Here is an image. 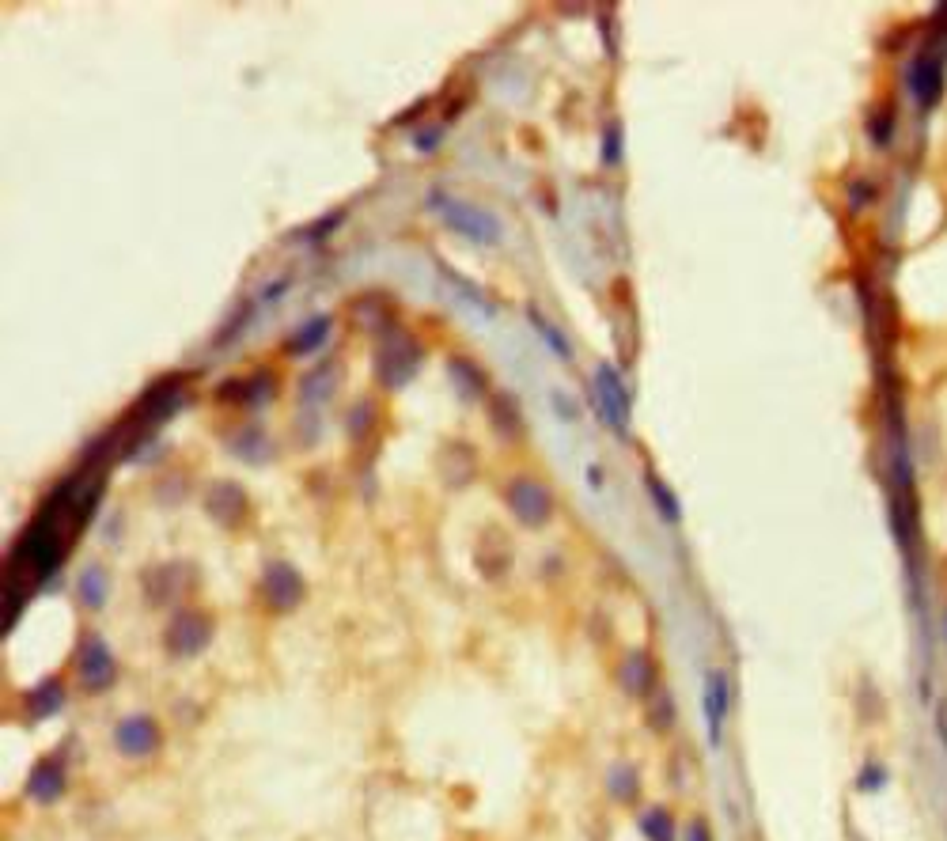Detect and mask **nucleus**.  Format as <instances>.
I'll use <instances>...</instances> for the list:
<instances>
[{
  "label": "nucleus",
  "mask_w": 947,
  "mask_h": 841,
  "mask_svg": "<svg viewBox=\"0 0 947 841\" xmlns=\"http://www.w3.org/2000/svg\"><path fill=\"white\" fill-rule=\"evenodd\" d=\"M591 406L603 417V425L618 436H629V417H633V391L626 387L622 372L614 364H599L591 379Z\"/></svg>",
  "instance_id": "39448f33"
},
{
  "label": "nucleus",
  "mask_w": 947,
  "mask_h": 841,
  "mask_svg": "<svg viewBox=\"0 0 947 841\" xmlns=\"http://www.w3.org/2000/svg\"><path fill=\"white\" fill-rule=\"evenodd\" d=\"M213 633L216 622L209 610L182 607L175 610V618L163 629V652L175 656V660H194V656H201L205 648L213 645Z\"/></svg>",
  "instance_id": "423d86ee"
},
{
  "label": "nucleus",
  "mask_w": 947,
  "mask_h": 841,
  "mask_svg": "<svg viewBox=\"0 0 947 841\" xmlns=\"http://www.w3.org/2000/svg\"><path fill=\"white\" fill-rule=\"evenodd\" d=\"M527 319H531V326H535L538 338H542L546 345H550V349H554V357H557V360H572V341L565 338V334H561V326H557L554 319H546V315H542L538 307H527Z\"/></svg>",
  "instance_id": "c756f323"
},
{
  "label": "nucleus",
  "mask_w": 947,
  "mask_h": 841,
  "mask_svg": "<svg viewBox=\"0 0 947 841\" xmlns=\"http://www.w3.org/2000/svg\"><path fill=\"white\" fill-rule=\"evenodd\" d=\"M637 826H641L644 841H679V826H675V815L667 807L637 811Z\"/></svg>",
  "instance_id": "bb28decb"
},
{
  "label": "nucleus",
  "mask_w": 947,
  "mask_h": 841,
  "mask_svg": "<svg viewBox=\"0 0 947 841\" xmlns=\"http://www.w3.org/2000/svg\"><path fill=\"white\" fill-rule=\"evenodd\" d=\"M429 213L440 216L444 228H451L455 235H463L466 243H474V247H497V243L504 239L501 216L482 209V205H474V201H466V197L447 194V190H432Z\"/></svg>",
  "instance_id": "7ed1b4c3"
},
{
  "label": "nucleus",
  "mask_w": 947,
  "mask_h": 841,
  "mask_svg": "<svg viewBox=\"0 0 947 841\" xmlns=\"http://www.w3.org/2000/svg\"><path fill=\"white\" fill-rule=\"evenodd\" d=\"M944 88H947V72H944V57L940 54H917L910 65H906V91H910L913 103L921 110L940 107Z\"/></svg>",
  "instance_id": "9b49d317"
},
{
  "label": "nucleus",
  "mask_w": 947,
  "mask_h": 841,
  "mask_svg": "<svg viewBox=\"0 0 947 841\" xmlns=\"http://www.w3.org/2000/svg\"><path fill=\"white\" fill-rule=\"evenodd\" d=\"M622 160V126H607L603 133V163H618Z\"/></svg>",
  "instance_id": "e433bc0d"
},
{
  "label": "nucleus",
  "mask_w": 947,
  "mask_h": 841,
  "mask_svg": "<svg viewBox=\"0 0 947 841\" xmlns=\"http://www.w3.org/2000/svg\"><path fill=\"white\" fill-rule=\"evenodd\" d=\"M334 387H338V360H319V364L300 379V402L315 410V406L334 398Z\"/></svg>",
  "instance_id": "4be33fe9"
},
{
  "label": "nucleus",
  "mask_w": 947,
  "mask_h": 841,
  "mask_svg": "<svg viewBox=\"0 0 947 841\" xmlns=\"http://www.w3.org/2000/svg\"><path fill=\"white\" fill-rule=\"evenodd\" d=\"M644 489H648V497H652V504H656V512H660L667 523H679V519H682L679 497H675V489L663 482L656 470H648V474H644Z\"/></svg>",
  "instance_id": "c85d7f7f"
},
{
  "label": "nucleus",
  "mask_w": 947,
  "mask_h": 841,
  "mask_svg": "<svg viewBox=\"0 0 947 841\" xmlns=\"http://www.w3.org/2000/svg\"><path fill=\"white\" fill-rule=\"evenodd\" d=\"M65 701H69V682L61 675H50L23 694V713H27V720H50L65 709Z\"/></svg>",
  "instance_id": "f3484780"
},
{
  "label": "nucleus",
  "mask_w": 947,
  "mask_h": 841,
  "mask_svg": "<svg viewBox=\"0 0 947 841\" xmlns=\"http://www.w3.org/2000/svg\"><path fill=\"white\" fill-rule=\"evenodd\" d=\"M550 402H554V406H561V413H565L561 421H576V406H572V402H569V398H565L561 391L550 394Z\"/></svg>",
  "instance_id": "79ce46f5"
},
{
  "label": "nucleus",
  "mask_w": 947,
  "mask_h": 841,
  "mask_svg": "<svg viewBox=\"0 0 947 841\" xmlns=\"http://www.w3.org/2000/svg\"><path fill=\"white\" fill-rule=\"evenodd\" d=\"M868 137H872V144H876V148H891V141H894V107L879 110V114H872V118H868Z\"/></svg>",
  "instance_id": "72a5a7b5"
},
{
  "label": "nucleus",
  "mask_w": 947,
  "mask_h": 841,
  "mask_svg": "<svg viewBox=\"0 0 947 841\" xmlns=\"http://www.w3.org/2000/svg\"><path fill=\"white\" fill-rule=\"evenodd\" d=\"M618 682H622V690H626L629 698L648 701L660 690V663H656L652 652L637 648V652H629L626 660L618 663Z\"/></svg>",
  "instance_id": "dca6fc26"
},
{
  "label": "nucleus",
  "mask_w": 947,
  "mask_h": 841,
  "mask_svg": "<svg viewBox=\"0 0 947 841\" xmlns=\"http://www.w3.org/2000/svg\"><path fill=\"white\" fill-rule=\"evenodd\" d=\"M372 425H376V406H372L368 398H360L357 406L349 410V417H345V432H349L353 440H364V436L372 432Z\"/></svg>",
  "instance_id": "473e14b6"
},
{
  "label": "nucleus",
  "mask_w": 947,
  "mask_h": 841,
  "mask_svg": "<svg viewBox=\"0 0 947 841\" xmlns=\"http://www.w3.org/2000/svg\"><path fill=\"white\" fill-rule=\"evenodd\" d=\"M944 629H947V610H944Z\"/></svg>",
  "instance_id": "c03bdc74"
},
{
  "label": "nucleus",
  "mask_w": 947,
  "mask_h": 841,
  "mask_svg": "<svg viewBox=\"0 0 947 841\" xmlns=\"http://www.w3.org/2000/svg\"><path fill=\"white\" fill-rule=\"evenodd\" d=\"M228 451H232L235 459H243V463L262 466L273 459V440H269L258 421H247L235 432H228Z\"/></svg>",
  "instance_id": "6ab92c4d"
},
{
  "label": "nucleus",
  "mask_w": 947,
  "mask_h": 841,
  "mask_svg": "<svg viewBox=\"0 0 947 841\" xmlns=\"http://www.w3.org/2000/svg\"><path fill=\"white\" fill-rule=\"evenodd\" d=\"M76 682L84 694H107L118 682V656L107 645V637L95 629H88L76 645Z\"/></svg>",
  "instance_id": "0eeeda50"
},
{
  "label": "nucleus",
  "mask_w": 947,
  "mask_h": 841,
  "mask_svg": "<svg viewBox=\"0 0 947 841\" xmlns=\"http://www.w3.org/2000/svg\"><path fill=\"white\" fill-rule=\"evenodd\" d=\"M334 334V315H315V319H304L292 334L285 338V353L288 357H315L322 345Z\"/></svg>",
  "instance_id": "aec40b11"
},
{
  "label": "nucleus",
  "mask_w": 947,
  "mask_h": 841,
  "mask_svg": "<svg viewBox=\"0 0 947 841\" xmlns=\"http://www.w3.org/2000/svg\"><path fill=\"white\" fill-rule=\"evenodd\" d=\"M489 425L501 432L504 440H516L519 432H523V413H519L512 394L493 391V398H489Z\"/></svg>",
  "instance_id": "393cba45"
},
{
  "label": "nucleus",
  "mask_w": 947,
  "mask_h": 841,
  "mask_svg": "<svg viewBox=\"0 0 947 841\" xmlns=\"http://www.w3.org/2000/svg\"><path fill=\"white\" fill-rule=\"evenodd\" d=\"M936 735H940V747L947 751V698L936 705Z\"/></svg>",
  "instance_id": "a19ab883"
},
{
  "label": "nucleus",
  "mask_w": 947,
  "mask_h": 841,
  "mask_svg": "<svg viewBox=\"0 0 947 841\" xmlns=\"http://www.w3.org/2000/svg\"><path fill=\"white\" fill-rule=\"evenodd\" d=\"M114 747L122 758H152L163 747V728L156 716L133 713L114 724Z\"/></svg>",
  "instance_id": "f8f14e48"
},
{
  "label": "nucleus",
  "mask_w": 947,
  "mask_h": 841,
  "mask_svg": "<svg viewBox=\"0 0 947 841\" xmlns=\"http://www.w3.org/2000/svg\"><path fill=\"white\" fill-rule=\"evenodd\" d=\"M447 372L455 379V391L463 394L466 402H474V398H482L489 391V379H485V372L470 357H451L447 360Z\"/></svg>",
  "instance_id": "b1692460"
},
{
  "label": "nucleus",
  "mask_w": 947,
  "mask_h": 841,
  "mask_svg": "<svg viewBox=\"0 0 947 841\" xmlns=\"http://www.w3.org/2000/svg\"><path fill=\"white\" fill-rule=\"evenodd\" d=\"M205 516L224 531H239L251 519V497L239 482H213L205 489Z\"/></svg>",
  "instance_id": "ddd939ff"
},
{
  "label": "nucleus",
  "mask_w": 947,
  "mask_h": 841,
  "mask_svg": "<svg viewBox=\"0 0 947 841\" xmlns=\"http://www.w3.org/2000/svg\"><path fill=\"white\" fill-rule=\"evenodd\" d=\"M425 364V345L413 338L402 323H387L376 334V353H372V372H376V383L387 387V391H402L410 387L413 376L421 372Z\"/></svg>",
  "instance_id": "f257e3e1"
},
{
  "label": "nucleus",
  "mask_w": 947,
  "mask_h": 841,
  "mask_svg": "<svg viewBox=\"0 0 947 841\" xmlns=\"http://www.w3.org/2000/svg\"><path fill=\"white\" fill-rule=\"evenodd\" d=\"M341 224H345V205L330 209V213H322L315 224H307L304 232H300V239H304V243H322V239H330V235L338 232Z\"/></svg>",
  "instance_id": "2f4dec72"
},
{
  "label": "nucleus",
  "mask_w": 947,
  "mask_h": 841,
  "mask_svg": "<svg viewBox=\"0 0 947 841\" xmlns=\"http://www.w3.org/2000/svg\"><path fill=\"white\" fill-rule=\"evenodd\" d=\"M872 197H876V186H872V182L860 179V182H853V186H849V205H853V209H864Z\"/></svg>",
  "instance_id": "58836bf2"
},
{
  "label": "nucleus",
  "mask_w": 947,
  "mask_h": 841,
  "mask_svg": "<svg viewBox=\"0 0 947 841\" xmlns=\"http://www.w3.org/2000/svg\"><path fill=\"white\" fill-rule=\"evenodd\" d=\"M69 788V762H65V751H54L46 758H38L31 777H27V800L35 804H57Z\"/></svg>",
  "instance_id": "2eb2a0df"
},
{
  "label": "nucleus",
  "mask_w": 947,
  "mask_h": 841,
  "mask_svg": "<svg viewBox=\"0 0 947 841\" xmlns=\"http://www.w3.org/2000/svg\"><path fill=\"white\" fill-rule=\"evenodd\" d=\"M258 595L273 614H292L307 599V580L292 561H269L258 580Z\"/></svg>",
  "instance_id": "6e6552de"
},
{
  "label": "nucleus",
  "mask_w": 947,
  "mask_h": 841,
  "mask_svg": "<svg viewBox=\"0 0 947 841\" xmlns=\"http://www.w3.org/2000/svg\"><path fill=\"white\" fill-rule=\"evenodd\" d=\"M512 542H508V535L504 531H485L482 542H478V550H474V565H478V573L485 576V580H504L508 576V569H512Z\"/></svg>",
  "instance_id": "a211bd4d"
},
{
  "label": "nucleus",
  "mask_w": 947,
  "mask_h": 841,
  "mask_svg": "<svg viewBox=\"0 0 947 841\" xmlns=\"http://www.w3.org/2000/svg\"><path fill=\"white\" fill-rule=\"evenodd\" d=\"M478 474V455L466 440H451L444 451H440V478H444L451 489H463V485L474 482Z\"/></svg>",
  "instance_id": "412c9836"
},
{
  "label": "nucleus",
  "mask_w": 947,
  "mask_h": 841,
  "mask_svg": "<svg viewBox=\"0 0 947 841\" xmlns=\"http://www.w3.org/2000/svg\"><path fill=\"white\" fill-rule=\"evenodd\" d=\"M190 379L194 376H186V372H171V376L156 379V383L137 398V406L122 417V429H126L129 436H156L160 425H167V421L186 406V398H190Z\"/></svg>",
  "instance_id": "f03ea898"
},
{
  "label": "nucleus",
  "mask_w": 947,
  "mask_h": 841,
  "mask_svg": "<svg viewBox=\"0 0 947 841\" xmlns=\"http://www.w3.org/2000/svg\"><path fill=\"white\" fill-rule=\"evenodd\" d=\"M141 588L148 607H167L186 599V591L194 588V565L186 561H167V565H148L141 573Z\"/></svg>",
  "instance_id": "9d476101"
},
{
  "label": "nucleus",
  "mask_w": 947,
  "mask_h": 841,
  "mask_svg": "<svg viewBox=\"0 0 947 841\" xmlns=\"http://www.w3.org/2000/svg\"><path fill=\"white\" fill-rule=\"evenodd\" d=\"M504 504H508L512 519H516L519 527H527V531H542L557 516V501L554 493H550V485L538 482L535 474H516L512 482L504 485Z\"/></svg>",
  "instance_id": "20e7f679"
},
{
  "label": "nucleus",
  "mask_w": 947,
  "mask_h": 841,
  "mask_svg": "<svg viewBox=\"0 0 947 841\" xmlns=\"http://www.w3.org/2000/svg\"><path fill=\"white\" fill-rule=\"evenodd\" d=\"M440 133H444V129H425V133H417V152H436V148H440Z\"/></svg>",
  "instance_id": "ea45409f"
},
{
  "label": "nucleus",
  "mask_w": 947,
  "mask_h": 841,
  "mask_svg": "<svg viewBox=\"0 0 947 841\" xmlns=\"http://www.w3.org/2000/svg\"><path fill=\"white\" fill-rule=\"evenodd\" d=\"M440 273H444V281H451V285H455V288H459V292H463L459 300H466V304H470V307H478V311H482L485 319H493V315H497V304H493V300H489V296H485V292H482V288H478V285H474V281H466V277H459V273H455V269H447L444 262H440Z\"/></svg>",
  "instance_id": "7c9ffc66"
},
{
  "label": "nucleus",
  "mask_w": 947,
  "mask_h": 841,
  "mask_svg": "<svg viewBox=\"0 0 947 841\" xmlns=\"http://www.w3.org/2000/svg\"><path fill=\"white\" fill-rule=\"evenodd\" d=\"M251 315H254V304H251V300H243V304H239V307L232 311V315H228L224 330L216 334V345H228L232 338H239V334H243V326L251 323Z\"/></svg>",
  "instance_id": "f704fd0d"
},
{
  "label": "nucleus",
  "mask_w": 947,
  "mask_h": 841,
  "mask_svg": "<svg viewBox=\"0 0 947 841\" xmlns=\"http://www.w3.org/2000/svg\"><path fill=\"white\" fill-rule=\"evenodd\" d=\"M887 781H891V770H887V766H879L876 758H872V762H864V766H860V773H857V788H860V792H879V788L887 785Z\"/></svg>",
  "instance_id": "c9c22d12"
},
{
  "label": "nucleus",
  "mask_w": 947,
  "mask_h": 841,
  "mask_svg": "<svg viewBox=\"0 0 947 841\" xmlns=\"http://www.w3.org/2000/svg\"><path fill=\"white\" fill-rule=\"evenodd\" d=\"M273 394H277V376H273L269 368H258V372H251V376L224 379V383L213 391V398L216 402H224V406L258 410V406H266Z\"/></svg>",
  "instance_id": "4468645a"
},
{
  "label": "nucleus",
  "mask_w": 947,
  "mask_h": 841,
  "mask_svg": "<svg viewBox=\"0 0 947 841\" xmlns=\"http://www.w3.org/2000/svg\"><path fill=\"white\" fill-rule=\"evenodd\" d=\"M682 841H716V838H713V826H709V819L694 815V819L686 823V834H682Z\"/></svg>",
  "instance_id": "4c0bfd02"
},
{
  "label": "nucleus",
  "mask_w": 947,
  "mask_h": 841,
  "mask_svg": "<svg viewBox=\"0 0 947 841\" xmlns=\"http://www.w3.org/2000/svg\"><path fill=\"white\" fill-rule=\"evenodd\" d=\"M588 474H591V485H595V489H603V470H599V466H591Z\"/></svg>",
  "instance_id": "37998d69"
},
{
  "label": "nucleus",
  "mask_w": 947,
  "mask_h": 841,
  "mask_svg": "<svg viewBox=\"0 0 947 841\" xmlns=\"http://www.w3.org/2000/svg\"><path fill=\"white\" fill-rule=\"evenodd\" d=\"M110 595V576L103 565H88L84 573L76 576V599L84 610H103Z\"/></svg>",
  "instance_id": "5701e85b"
},
{
  "label": "nucleus",
  "mask_w": 947,
  "mask_h": 841,
  "mask_svg": "<svg viewBox=\"0 0 947 841\" xmlns=\"http://www.w3.org/2000/svg\"><path fill=\"white\" fill-rule=\"evenodd\" d=\"M644 713H648V728L660 732V735H667L675 724H679V705H675V698H671L663 686L652 694V698L644 701Z\"/></svg>",
  "instance_id": "cd10ccee"
},
{
  "label": "nucleus",
  "mask_w": 947,
  "mask_h": 841,
  "mask_svg": "<svg viewBox=\"0 0 947 841\" xmlns=\"http://www.w3.org/2000/svg\"><path fill=\"white\" fill-rule=\"evenodd\" d=\"M607 792L614 796V804H637V796H641V770L633 762H614L607 773Z\"/></svg>",
  "instance_id": "a878e982"
},
{
  "label": "nucleus",
  "mask_w": 947,
  "mask_h": 841,
  "mask_svg": "<svg viewBox=\"0 0 947 841\" xmlns=\"http://www.w3.org/2000/svg\"><path fill=\"white\" fill-rule=\"evenodd\" d=\"M728 713H732V679H728L724 667L709 663L705 675H701V716H705L709 747H720V743H724Z\"/></svg>",
  "instance_id": "1a4fd4ad"
}]
</instances>
